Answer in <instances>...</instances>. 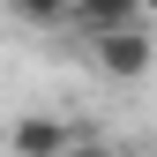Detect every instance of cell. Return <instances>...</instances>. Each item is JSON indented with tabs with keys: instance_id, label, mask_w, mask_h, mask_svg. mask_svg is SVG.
<instances>
[{
	"instance_id": "obj_5",
	"label": "cell",
	"mask_w": 157,
	"mask_h": 157,
	"mask_svg": "<svg viewBox=\"0 0 157 157\" xmlns=\"http://www.w3.org/2000/svg\"><path fill=\"white\" fill-rule=\"evenodd\" d=\"M67 157H120V150H105V142H75Z\"/></svg>"
},
{
	"instance_id": "obj_2",
	"label": "cell",
	"mask_w": 157,
	"mask_h": 157,
	"mask_svg": "<svg viewBox=\"0 0 157 157\" xmlns=\"http://www.w3.org/2000/svg\"><path fill=\"white\" fill-rule=\"evenodd\" d=\"M82 135L67 120H52V112H23V120L8 127V157H67Z\"/></svg>"
},
{
	"instance_id": "obj_4",
	"label": "cell",
	"mask_w": 157,
	"mask_h": 157,
	"mask_svg": "<svg viewBox=\"0 0 157 157\" xmlns=\"http://www.w3.org/2000/svg\"><path fill=\"white\" fill-rule=\"evenodd\" d=\"M0 8H8L15 23H30V30H67L75 0H0Z\"/></svg>"
},
{
	"instance_id": "obj_6",
	"label": "cell",
	"mask_w": 157,
	"mask_h": 157,
	"mask_svg": "<svg viewBox=\"0 0 157 157\" xmlns=\"http://www.w3.org/2000/svg\"><path fill=\"white\" fill-rule=\"evenodd\" d=\"M135 15H142V23H150V30H157V0H135Z\"/></svg>"
},
{
	"instance_id": "obj_3",
	"label": "cell",
	"mask_w": 157,
	"mask_h": 157,
	"mask_svg": "<svg viewBox=\"0 0 157 157\" xmlns=\"http://www.w3.org/2000/svg\"><path fill=\"white\" fill-rule=\"evenodd\" d=\"M127 23H142L135 0H75V15H67V30L82 37V45H97V37H112V30H127Z\"/></svg>"
},
{
	"instance_id": "obj_1",
	"label": "cell",
	"mask_w": 157,
	"mask_h": 157,
	"mask_svg": "<svg viewBox=\"0 0 157 157\" xmlns=\"http://www.w3.org/2000/svg\"><path fill=\"white\" fill-rule=\"evenodd\" d=\"M90 60H97V75H105V82H142V75L157 67V30H150V23H127V30L97 37Z\"/></svg>"
}]
</instances>
